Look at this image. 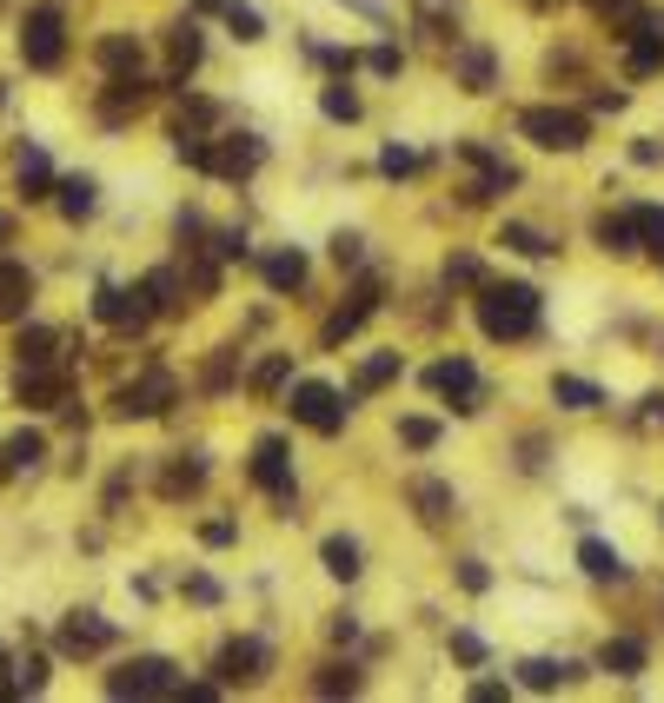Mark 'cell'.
Returning <instances> with one entry per match:
<instances>
[{
  "label": "cell",
  "instance_id": "f6af8a7d",
  "mask_svg": "<svg viewBox=\"0 0 664 703\" xmlns=\"http://www.w3.org/2000/svg\"><path fill=\"white\" fill-rule=\"evenodd\" d=\"M399 438H405L412 452H432V445H439V425H432V418H405V425H399Z\"/></svg>",
  "mask_w": 664,
  "mask_h": 703
},
{
  "label": "cell",
  "instance_id": "ab89813d",
  "mask_svg": "<svg viewBox=\"0 0 664 703\" xmlns=\"http://www.w3.org/2000/svg\"><path fill=\"white\" fill-rule=\"evenodd\" d=\"M312 690H319V696H353V690H359V670H353V664H325V670L312 677Z\"/></svg>",
  "mask_w": 664,
  "mask_h": 703
},
{
  "label": "cell",
  "instance_id": "ffe728a7",
  "mask_svg": "<svg viewBox=\"0 0 664 703\" xmlns=\"http://www.w3.org/2000/svg\"><path fill=\"white\" fill-rule=\"evenodd\" d=\"M140 293H146L153 319H159V312H180V306H187V279H180L174 266H153V273L140 279Z\"/></svg>",
  "mask_w": 664,
  "mask_h": 703
},
{
  "label": "cell",
  "instance_id": "9a60e30c",
  "mask_svg": "<svg viewBox=\"0 0 664 703\" xmlns=\"http://www.w3.org/2000/svg\"><path fill=\"white\" fill-rule=\"evenodd\" d=\"M260 159H266L260 133H233V140L213 146V172H220V180H246V172H260Z\"/></svg>",
  "mask_w": 664,
  "mask_h": 703
},
{
  "label": "cell",
  "instance_id": "2e32d148",
  "mask_svg": "<svg viewBox=\"0 0 664 703\" xmlns=\"http://www.w3.org/2000/svg\"><path fill=\"white\" fill-rule=\"evenodd\" d=\"M146 100H153V80H140V73H114V80H107V94H100V120H107V127H120V120H127V114H140Z\"/></svg>",
  "mask_w": 664,
  "mask_h": 703
},
{
  "label": "cell",
  "instance_id": "4dcf8cb0",
  "mask_svg": "<svg viewBox=\"0 0 664 703\" xmlns=\"http://www.w3.org/2000/svg\"><path fill=\"white\" fill-rule=\"evenodd\" d=\"M498 246H512V252H525V259H552V252H558V239H545L538 226H519V219H506Z\"/></svg>",
  "mask_w": 664,
  "mask_h": 703
},
{
  "label": "cell",
  "instance_id": "f35d334b",
  "mask_svg": "<svg viewBox=\"0 0 664 703\" xmlns=\"http://www.w3.org/2000/svg\"><path fill=\"white\" fill-rule=\"evenodd\" d=\"M319 114H325V120H346V127H353V120H359V94H353L346 80H340V86H325V94H319Z\"/></svg>",
  "mask_w": 664,
  "mask_h": 703
},
{
  "label": "cell",
  "instance_id": "7c38bea8",
  "mask_svg": "<svg viewBox=\"0 0 664 703\" xmlns=\"http://www.w3.org/2000/svg\"><path fill=\"white\" fill-rule=\"evenodd\" d=\"M14 392H21V405H34V412H54V405H67V392H73V372H67V366H21Z\"/></svg>",
  "mask_w": 664,
  "mask_h": 703
},
{
  "label": "cell",
  "instance_id": "680465c9",
  "mask_svg": "<svg viewBox=\"0 0 664 703\" xmlns=\"http://www.w3.org/2000/svg\"><path fill=\"white\" fill-rule=\"evenodd\" d=\"M631 153H638V166H657V159H664V146H657V140H638Z\"/></svg>",
  "mask_w": 664,
  "mask_h": 703
},
{
  "label": "cell",
  "instance_id": "d590c367",
  "mask_svg": "<svg viewBox=\"0 0 664 703\" xmlns=\"http://www.w3.org/2000/svg\"><path fill=\"white\" fill-rule=\"evenodd\" d=\"M598 246L605 252H638V219L631 213H605L598 219Z\"/></svg>",
  "mask_w": 664,
  "mask_h": 703
},
{
  "label": "cell",
  "instance_id": "44dd1931",
  "mask_svg": "<svg viewBox=\"0 0 664 703\" xmlns=\"http://www.w3.org/2000/svg\"><path fill=\"white\" fill-rule=\"evenodd\" d=\"M625 67H631L638 80L664 67V21H651V14H644V27L631 34V53H625Z\"/></svg>",
  "mask_w": 664,
  "mask_h": 703
},
{
  "label": "cell",
  "instance_id": "60d3db41",
  "mask_svg": "<svg viewBox=\"0 0 664 703\" xmlns=\"http://www.w3.org/2000/svg\"><path fill=\"white\" fill-rule=\"evenodd\" d=\"M631 219H638V246L664 259V206H631Z\"/></svg>",
  "mask_w": 664,
  "mask_h": 703
},
{
  "label": "cell",
  "instance_id": "c3c4849f",
  "mask_svg": "<svg viewBox=\"0 0 664 703\" xmlns=\"http://www.w3.org/2000/svg\"><path fill=\"white\" fill-rule=\"evenodd\" d=\"M332 259H340V266H359V259H366V239H359V233H332Z\"/></svg>",
  "mask_w": 664,
  "mask_h": 703
},
{
  "label": "cell",
  "instance_id": "db71d44e",
  "mask_svg": "<svg viewBox=\"0 0 664 703\" xmlns=\"http://www.w3.org/2000/svg\"><path fill=\"white\" fill-rule=\"evenodd\" d=\"M366 67H372V73H399V47H372Z\"/></svg>",
  "mask_w": 664,
  "mask_h": 703
},
{
  "label": "cell",
  "instance_id": "d4e9b609",
  "mask_svg": "<svg viewBox=\"0 0 664 703\" xmlns=\"http://www.w3.org/2000/svg\"><path fill=\"white\" fill-rule=\"evenodd\" d=\"M260 273H266L273 293H299V286H306V252H266Z\"/></svg>",
  "mask_w": 664,
  "mask_h": 703
},
{
  "label": "cell",
  "instance_id": "8d00e7d4",
  "mask_svg": "<svg viewBox=\"0 0 664 703\" xmlns=\"http://www.w3.org/2000/svg\"><path fill=\"white\" fill-rule=\"evenodd\" d=\"M47 187H54V166H47L40 146H27V153H21V193H27V200H47Z\"/></svg>",
  "mask_w": 664,
  "mask_h": 703
},
{
  "label": "cell",
  "instance_id": "9f6ffc18",
  "mask_svg": "<svg viewBox=\"0 0 664 703\" xmlns=\"http://www.w3.org/2000/svg\"><path fill=\"white\" fill-rule=\"evenodd\" d=\"M472 703H506V683H491V677H478V683H472Z\"/></svg>",
  "mask_w": 664,
  "mask_h": 703
},
{
  "label": "cell",
  "instance_id": "f546056e",
  "mask_svg": "<svg viewBox=\"0 0 664 703\" xmlns=\"http://www.w3.org/2000/svg\"><path fill=\"white\" fill-rule=\"evenodd\" d=\"M166 53H174V73L187 80V73L200 67V53H206V40H200V27H193V21H180V27H174V40H166Z\"/></svg>",
  "mask_w": 664,
  "mask_h": 703
},
{
  "label": "cell",
  "instance_id": "91938a15",
  "mask_svg": "<svg viewBox=\"0 0 664 703\" xmlns=\"http://www.w3.org/2000/svg\"><path fill=\"white\" fill-rule=\"evenodd\" d=\"M8 233H14V219H8V213H0V239H8Z\"/></svg>",
  "mask_w": 664,
  "mask_h": 703
},
{
  "label": "cell",
  "instance_id": "ee69618b",
  "mask_svg": "<svg viewBox=\"0 0 664 703\" xmlns=\"http://www.w3.org/2000/svg\"><path fill=\"white\" fill-rule=\"evenodd\" d=\"M379 172H386V180H405V172H419V153H412V146H386Z\"/></svg>",
  "mask_w": 664,
  "mask_h": 703
},
{
  "label": "cell",
  "instance_id": "cb8c5ba5",
  "mask_svg": "<svg viewBox=\"0 0 664 703\" xmlns=\"http://www.w3.org/2000/svg\"><path fill=\"white\" fill-rule=\"evenodd\" d=\"M578 564H585L598 584H625V577H631V571H625V558H618L605 538H585V545H578Z\"/></svg>",
  "mask_w": 664,
  "mask_h": 703
},
{
  "label": "cell",
  "instance_id": "5bb4252c",
  "mask_svg": "<svg viewBox=\"0 0 664 703\" xmlns=\"http://www.w3.org/2000/svg\"><path fill=\"white\" fill-rule=\"evenodd\" d=\"M114 644V624L100 618V610H73V618L60 624V651L67 657H94V651H107Z\"/></svg>",
  "mask_w": 664,
  "mask_h": 703
},
{
  "label": "cell",
  "instance_id": "9c48e42d",
  "mask_svg": "<svg viewBox=\"0 0 664 703\" xmlns=\"http://www.w3.org/2000/svg\"><path fill=\"white\" fill-rule=\"evenodd\" d=\"M94 319L100 325H120V332H140L146 319H153V306H146V293L133 286H114V279H100V293H94Z\"/></svg>",
  "mask_w": 664,
  "mask_h": 703
},
{
  "label": "cell",
  "instance_id": "1f68e13d",
  "mask_svg": "<svg viewBox=\"0 0 664 703\" xmlns=\"http://www.w3.org/2000/svg\"><path fill=\"white\" fill-rule=\"evenodd\" d=\"M319 558H325V571L340 577V584H353V577L366 571V564H359V545H353V538H325V545H319Z\"/></svg>",
  "mask_w": 664,
  "mask_h": 703
},
{
  "label": "cell",
  "instance_id": "603a6c76",
  "mask_svg": "<svg viewBox=\"0 0 664 703\" xmlns=\"http://www.w3.org/2000/svg\"><path fill=\"white\" fill-rule=\"evenodd\" d=\"M54 200H60V213H67V219H94L100 187L87 180V172H73V180H60V187H54Z\"/></svg>",
  "mask_w": 664,
  "mask_h": 703
},
{
  "label": "cell",
  "instance_id": "d6986e66",
  "mask_svg": "<svg viewBox=\"0 0 664 703\" xmlns=\"http://www.w3.org/2000/svg\"><path fill=\"white\" fill-rule=\"evenodd\" d=\"M412 504H419L426 524H452V517H459V498H452L446 478H412Z\"/></svg>",
  "mask_w": 664,
  "mask_h": 703
},
{
  "label": "cell",
  "instance_id": "52a82bcc",
  "mask_svg": "<svg viewBox=\"0 0 664 703\" xmlns=\"http://www.w3.org/2000/svg\"><path fill=\"white\" fill-rule=\"evenodd\" d=\"M107 690L114 696H174L180 690V670H174V657H133V664H120L107 677Z\"/></svg>",
  "mask_w": 664,
  "mask_h": 703
},
{
  "label": "cell",
  "instance_id": "3957f363",
  "mask_svg": "<svg viewBox=\"0 0 664 703\" xmlns=\"http://www.w3.org/2000/svg\"><path fill=\"white\" fill-rule=\"evenodd\" d=\"M286 405H293V418H299L306 431H319V438H340V431H346V412H353L346 392H332V385H319V379H299Z\"/></svg>",
  "mask_w": 664,
  "mask_h": 703
},
{
  "label": "cell",
  "instance_id": "7bdbcfd3",
  "mask_svg": "<svg viewBox=\"0 0 664 703\" xmlns=\"http://www.w3.org/2000/svg\"><path fill=\"white\" fill-rule=\"evenodd\" d=\"M14 690H21V696H40V690H47V657H21V664H14Z\"/></svg>",
  "mask_w": 664,
  "mask_h": 703
},
{
  "label": "cell",
  "instance_id": "b9f144b4",
  "mask_svg": "<svg viewBox=\"0 0 664 703\" xmlns=\"http://www.w3.org/2000/svg\"><path fill=\"white\" fill-rule=\"evenodd\" d=\"M220 14H226V27H233L239 40H260V34H266V21H260L253 8H239V0H220Z\"/></svg>",
  "mask_w": 664,
  "mask_h": 703
},
{
  "label": "cell",
  "instance_id": "7dc6e473",
  "mask_svg": "<svg viewBox=\"0 0 664 703\" xmlns=\"http://www.w3.org/2000/svg\"><path fill=\"white\" fill-rule=\"evenodd\" d=\"M233 359H239L233 345H226V352H213V366H206V379H200V385H206V392H226V385H233Z\"/></svg>",
  "mask_w": 664,
  "mask_h": 703
},
{
  "label": "cell",
  "instance_id": "8fae6325",
  "mask_svg": "<svg viewBox=\"0 0 664 703\" xmlns=\"http://www.w3.org/2000/svg\"><path fill=\"white\" fill-rule=\"evenodd\" d=\"M426 385H432V392H446V398H452V412H478V405H485V385H478L472 359H439V366L426 372Z\"/></svg>",
  "mask_w": 664,
  "mask_h": 703
},
{
  "label": "cell",
  "instance_id": "e575fe53",
  "mask_svg": "<svg viewBox=\"0 0 664 703\" xmlns=\"http://www.w3.org/2000/svg\"><path fill=\"white\" fill-rule=\"evenodd\" d=\"M100 67L107 73H140V40L133 34H107L100 40Z\"/></svg>",
  "mask_w": 664,
  "mask_h": 703
},
{
  "label": "cell",
  "instance_id": "94428289",
  "mask_svg": "<svg viewBox=\"0 0 664 703\" xmlns=\"http://www.w3.org/2000/svg\"><path fill=\"white\" fill-rule=\"evenodd\" d=\"M0 670H8V651H0Z\"/></svg>",
  "mask_w": 664,
  "mask_h": 703
},
{
  "label": "cell",
  "instance_id": "11a10c76",
  "mask_svg": "<svg viewBox=\"0 0 664 703\" xmlns=\"http://www.w3.org/2000/svg\"><path fill=\"white\" fill-rule=\"evenodd\" d=\"M426 21H459V0H419Z\"/></svg>",
  "mask_w": 664,
  "mask_h": 703
},
{
  "label": "cell",
  "instance_id": "681fc988",
  "mask_svg": "<svg viewBox=\"0 0 664 703\" xmlns=\"http://www.w3.org/2000/svg\"><path fill=\"white\" fill-rule=\"evenodd\" d=\"M452 657H459V664H485V638H472V631H452Z\"/></svg>",
  "mask_w": 664,
  "mask_h": 703
},
{
  "label": "cell",
  "instance_id": "74e56055",
  "mask_svg": "<svg viewBox=\"0 0 664 703\" xmlns=\"http://www.w3.org/2000/svg\"><path fill=\"white\" fill-rule=\"evenodd\" d=\"M552 398H558L565 412H598V405H605V392H598L592 379H558V385H552Z\"/></svg>",
  "mask_w": 664,
  "mask_h": 703
},
{
  "label": "cell",
  "instance_id": "f907efd6",
  "mask_svg": "<svg viewBox=\"0 0 664 703\" xmlns=\"http://www.w3.org/2000/svg\"><path fill=\"white\" fill-rule=\"evenodd\" d=\"M213 252H220V259H246L253 246H246V233H233V226H226V233H213Z\"/></svg>",
  "mask_w": 664,
  "mask_h": 703
},
{
  "label": "cell",
  "instance_id": "8992f818",
  "mask_svg": "<svg viewBox=\"0 0 664 703\" xmlns=\"http://www.w3.org/2000/svg\"><path fill=\"white\" fill-rule=\"evenodd\" d=\"M21 53H27V67H40V73H54V67L67 60V14L54 8V0L27 14V27H21Z\"/></svg>",
  "mask_w": 664,
  "mask_h": 703
},
{
  "label": "cell",
  "instance_id": "5b68a950",
  "mask_svg": "<svg viewBox=\"0 0 664 703\" xmlns=\"http://www.w3.org/2000/svg\"><path fill=\"white\" fill-rule=\"evenodd\" d=\"M253 485L280 504V517H293L299 485H293V458H286V438H280V431H266L260 445H253Z\"/></svg>",
  "mask_w": 664,
  "mask_h": 703
},
{
  "label": "cell",
  "instance_id": "836d02e7",
  "mask_svg": "<svg viewBox=\"0 0 664 703\" xmlns=\"http://www.w3.org/2000/svg\"><path fill=\"white\" fill-rule=\"evenodd\" d=\"M286 379H293V352H266V359L253 366V379H246V385H253L260 398H273V392H280Z\"/></svg>",
  "mask_w": 664,
  "mask_h": 703
},
{
  "label": "cell",
  "instance_id": "d6a6232c",
  "mask_svg": "<svg viewBox=\"0 0 664 703\" xmlns=\"http://www.w3.org/2000/svg\"><path fill=\"white\" fill-rule=\"evenodd\" d=\"M598 664H605L612 677H638V670H644V644H638V638H612V644L598 651Z\"/></svg>",
  "mask_w": 664,
  "mask_h": 703
},
{
  "label": "cell",
  "instance_id": "7a4b0ae2",
  "mask_svg": "<svg viewBox=\"0 0 664 703\" xmlns=\"http://www.w3.org/2000/svg\"><path fill=\"white\" fill-rule=\"evenodd\" d=\"M519 133L532 146H545V153H578L592 140V120L571 114V107H532V114H519Z\"/></svg>",
  "mask_w": 664,
  "mask_h": 703
},
{
  "label": "cell",
  "instance_id": "30bf717a",
  "mask_svg": "<svg viewBox=\"0 0 664 703\" xmlns=\"http://www.w3.org/2000/svg\"><path fill=\"white\" fill-rule=\"evenodd\" d=\"M459 159H465V166H478V187L465 193L472 206H478V200H498V193H512V187H519V166H506V159H498L491 146H478V140H465V146H459Z\"/></svg>",
  "mask_w": 664,
  "mask_h": 703
},
{
  "label": "cell",
  "instance_id": "4fadbf2b",
  "mask_svg": "<svg viewBox=\"0 0 664 703\" xmlns=\"http://www.w3.org/2000/svg\"><path fill=\"white\" fill-rule=\"evenodd\" d=\"M372 306H379V273H372V279H366V286H359V293L340 306V312H332L325 325H319V345H325V352H332V345H346V338H353V332L372 319Z\"/></svg>",
  "mask_w": 664,
  "mask_h": 703
},
{
  "label": "cell",
  "instance_id": "ac0fdd59",
  "mask_svg": "<svg viewBox=\"0 0 664 703\" xmlns=\"http://www.w3.org/2000/svg\"><path fill=\"white\" fill-rule=\"evenodd\" d=\"M27 306H34V273L0 259V319H27Z\"/></svg>",
  "mask_w": 664,
  "mask_h": 703
},
{
  "label": "cell",
  "instance_id": "4316f807",
  "mask_svg": "<svg viewBox=\"0 0 664 703\" xmlns=\"http://www.w3.org/2000/svg\"><path fill=\"white\" fill-rule=\"evenodd\" d=\"M200 485H206V458H180V465H166L159 498H193Z\"/></svg>",
  "mask_w": 664,
  "mask_h": 703
},
{
  "label": "cell",
  "instance_id": "f1b7e54d",
  "mask_svg": "<svg viewBox=\"0 0 664 703\" xmlns=\"http://www.w3.org/2000/svg\"><path fill=\"white\" fill-rule=\"evenodd\" d=\"M459 73H465L472 94H491V86H498V60L485 47H459Z\"/></svg>",
  "mask_w": 664,
  "mask_h": 703
},
{
  "label": "cell",
  "instance_id": "816d5d0a",
  "mask_svg": "<svg viewBox=\"0 0 664 703\" xmlns=\"http://www.w3.org/2000/svg\"><path fill=\"white\" fill-rule=\"evenodd\" d=\"M459 584H465V591H472V597H478V591H485V584H491V571H485V564H478V558H465V564H459Z\"/></svg>",
  "mask_w": 664,
  "mask_h": 703
},
{
  "label": "cell",
  "instance_id": "83f0119b",
  "mask_svg": "<svg viewBox=\"0 0 664 703\" xmlns=\"http://www.w3.org/2000/svg\"><path fill=\"white\" fill-rule=\"evenodd\" d=\"M392 379H399V352H372V359L359 366V379H353L346 398H366V392H379V385H392Z\"/></svg>",
  "mask_w": 664,
  "mask_h": 703
},
{
  "label": "cell",
  "instance_id": "7402d4cb",
  "mask_svg": "<svg viewBox=\"0 0 664 703\" xmlns=\"http://www.w3.org/2000/svg\"><path fill=\"white\" fill-rule=\"evenodd\" d=\"M47 458V438L40 431H14L8 445H0V478H21V472H34Z\"/></svg>",
  "mask_w": 664,
  "mask_h": 703
},
{
  "label": "cell",
  "instance_id": "6f0895ef",
  "mask_svg": "<svg viewBox=\"0 0 664 703\" xmlns=\"http://www.w3.org/2000/svg\"><path fill=\"white\" fill-rule=\"evenodd\" d=\"M200 538H206V545L220 551V545H233V524H226V517H213V524H206V532H200Z\"/></svg>",
  "mask_w": 664,
  "mask_h": 703
},
{
  "label": "cell",
  "instance_id": "e0dca14e",
  "mask_svg": "<svg viewBox=\"0 0 664 703\" xmlns=\"http://www.w3.org/2000/svg\"><path fill=\"white\" fill-rule=\"evenodd\" d=\"M60 345H67L60 332H47V325H21L14 359H21V366H67V352H60Z\"/></svg>",
  "mask_w": 664,
  "mask_h": 703
},
{
  "label": "cell",
  "instance_id": "ba28073f",
  "mask_svg": "<svg viewBox=\"0 0 664 703\" xmlns=\"http://www.w3.org/2000/svg\"><path fill=\"white\" fill-rule=\"evenodd\" d=\"M266 664H273V651H266L260 638H233V644H220V657H213V683H220V690H226V683H260Z\"/></svg>",
  "mask_w": 664,
  "mask_h": 703
},
{
  "label": "cell",
  "instance_id": "6da1fadb",
  "mask_svg": "<svg viewBox=\"0 0 664 703\" xmlns=\"http://www.w3.org/2000/svg\"><path fill=\"white\" fill-rule=\"evenodd\" d=\"M538 286H478V325L485 338H532L538 332Z\"/></svg>",
  "mask_w": 664,
  "mask_h": 703
},
{
  "label": "cell",
  "instance_id": "bcb514c9",
  "mask_svg": "<svg viewBox=\"0 0 664 703\" xmlns=\"http://www.w3.org/2000/svg\"><path fill=\"white\" fill-rule=\"evenodd\" d=\"M478 279H485V273H478L472 252H452V259H446V286H478Z\"/></svg>",
  "mask_w": 664,
  "mask_h": 703
},
{
  "label": "cell",
  "instance_id": "f5cc1de1",
  "mask_svg": "<svg viewBox=\"0 0 664 703\" xmlns=\"http://www.w3.org/2000/svg\"><path fill=\"white\" fill-rule=\"evenodd\" d=\"M187 597H193V604H220V584H213V577H200V571H193V577H187Z\"/></svg>",
  "mask_w": 664,
  "mask_h": 703
},
{
  "label": "cell",
  "instance_id": "484cf974",
  "mask_svg": "<svg viewBox=\"0 0 664 703\" xmlns=\"http://www.w3.org/2000/svg\"><path fill=\"white\" fill-rule=\"evenodd\" d=\"M578 677V664H558V657H525L519 664V683L525 690H558V683H571Z\"/></svg>",
  "mask_w": 664,
  "mask_h": 703
},
{
  "label": "cell",
  "instance_id": "277c9868",
  "mask_svg": "<svg viewBox=\"0 0 664 703\" xmlns=\"http://www.w3.org/2000/svg\"><path fill=\"white\" fill-rule=\"evenodd\" d=\"M174 398H180V379L166 372V366H146L133 385H120V392L107 398V412H114V418H159Z\"/></svg>",
  "mask_w": 664,
  "mask_h": 703
}]
</instances>
